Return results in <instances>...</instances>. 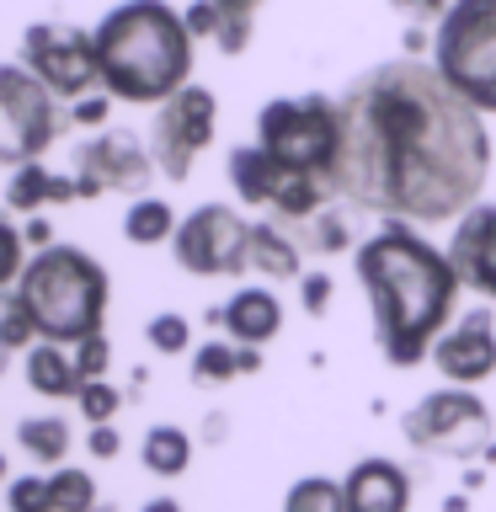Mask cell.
Listing matches in <instances>:
<instances>
[{"label": "cell", "instance_id": "obj_33", "mask_svg": "<svg viewBox=\"0 0 496 512\" xmlns=\"http://www.w3.org/2000/svg\"><path fill=\"white\" fill-rule=\"evenodd\" d=\"M299 304H304V315H326L331 310V272H304L299 278Z\"/></svg>", "mask_w": 496, "mask_h": 512}, {"label": "cell", "instance_id": "obj_5", "mask_svg": "<svg viewBox=\"0 0 496 512\" xmlns=\"http://www.w3.org/2000/svg\"><path fill=\"white\" fill-rule=\"evenodd\" d=\"M256 144L278 160L288 176H320L336 187L342 160V102L336 96H272L256 112Z\"/></svg>", "mask_w": 496, "mask_h": 512}, {"label": "cell", "instance_id": "obj_23", "mask_svg": "<svg viewBox=\"0 0 496 512\" xmlns=\"http://www.w3.org/2000/svg\"><path fill=\"white\" fill-rule=\"evenodd\" d=\"M176 208L166 203V198H150V192H144V198H134L128 203V214H123V240L128 246H166V240L176 235Z\"/></svg>", "mask_w": 496, "mask_h": 512}, {"label": "cell", "instance_id": "obj_25", "mask_svg": "<svg viewBox=\"0 0 496 512\" xmlns=\"http://www.w3.org/2000/svg\"><path fill=\"white\" fill-rule=\"evenodd\" d=\"M283 512H347V491L331 475H299L283 496Z\"/></svg>", "mask_w": 496, "mask_h": 512}, {"label": "cell", "instance_id": "obj_14", "mask_svg": "<svg viewBox=\"0 0 496 512\" xmlns=\"http://www.w3.org/2000/svg\"><path fill=\"white\" fill-rule=\"evenodd\" d=\"M448 256H454L464 288H475L480 299L496 304V203H475L470 214L454 224Z\"/></svg>", "mask_w": 496, "mask_h": 512}, {"label": "cell", "instance_id": "obj_34", "mask_svg": "<svg viewBox=\"0 0 496 512\" xmlns=\"http://www.w3.org/2000/svg\"><path fill=\"white\" fill-rule=\"evenodd\" d=\"M107 112H112V96L107 91H91V96H80V102H70V118L86 123V128H102Z\"/></svg>", "mask_w": 496, "mask_h": 512}, {"label": "cell", "instance_id": "obj_37", "mask_svg": "<svg viewBox=\"0 0 496 512\" xmlns=\"http://www.w3.org/2000/svg\"><path fill=\"white\" fill-rule=\"evenodd\" d=\"M86 448H91V459H118L123 454V438H118V427H112V422H102V427L86 432Z\"/></svg>", "mask_w": 496, "mask_h": 512}, {"label": "cell", "instance_id": "obj_43", "mask_svg": "<svg viewBox=\"0 0 496 512\" xmlns=\"http://www.w3.org/2000/svg\"><path fill=\"white\" fill-rule=\"evenodd\" d=\"M96 512H112V507H107V502H102V507H96Z\"/></svg>", "mask_w": 496, "mask_h": 512}, {"label": "cell", "instance_id": "obj_24", "mask_svg": "<svg viewBox=\"0 0 496 512\" xmlns=\"http://www.w3.org/2000/svg\"><path fill=\"white\" fill-rule=\"evenodd\" d=\"M16 443H22V454L38 459V464H64L75 438H70V422H64V416H22V422H16Z\"/></svg>", "mask_w": 496, "mask_h": 512}, {"label": "cell", "instance_id": "obj_32", "mask_svg": "<svg viewBox=\"0 0 496 512\" xmlns=\"http://www.w3.org/2000/svg\"><path fill=\"white\" fill-rule=\"evenodd\" d=\"M75 352V368H80V379H107V368H112V347H107V331H96V336H86V342H75L70 347Z\"/></svg>", "mask_w": 496, "mask_h": 512}, {"label": "cell", "instance_id": "obj_18", "mask_svg": "<svg viewBox=\"0 0 496 512\" xmlns=\"http://www.w3.org/2000/svg\"><path fill=\"white\" fill-rule=\"evenodd\" d=\"M251 272H262L272 288L304 278V246L283 230L278 219H262L251 230Z\"/></svg>", "mask_w": 496, "mask_h": 512}, {"label": "cell", "instance_id": "obj_26", "mask_svg": "<svg viewBox=\"0 0 496 512\" xmlns=\"http://www.w3.org/2000/svg\"><path fill=\"white\" fill-rule=\"evenodd\" d=\"M214 6H219V32H214L219 54H246L262 0H214Z\"/></svg>", "mask_w": 496, "mask_h": 512}, {"label": "cell", "instance_id": "obj_8", "mask_svg": "<svg viewBox=\"0 0 496 512\" xmlns=\"http://www.w3.org/2000/svg\"><path fill=\"white\" fill-rule=\"evenodd\" d=\"M64 102L22 59L0 64V166H27L59 139Z\"/></svg>", "mask_w": 496, "mask_h": 512}, {"label": "cell", "instance_id": "obj_16", "mask_svg": "<svg viewBox=\"0 0 496 512\" xmlns=\"http://www.w3.org/2000/svg\"><path fill=\"white\" fill-rule=\"evenodd\" d=\"M214 326L230 331V342H246V347H267L272 336L283 331V299H278V288H262V283H251V288H235L230 304H219L214 315Z\"/></svg>", "mask_w": 496, "mask_h": 512}, {"label": "cell", "instance_id": "obj_15", "mask_svg": "<svg viewBox=\"0 0 496 512\" xmlns=\"http://www.w3.org/2000/svg\"><path fill=\"white\" fill-rule=\"evenodd\" d=\"M347 512H411V475L395 459L368 454L342 475Z\"/></svg>", "mask_w": 496, "mask_h": 512}, {"label": "cell", "instance_id": "obj_36", "mask_svg": "<svg viewBox=\"0 0 496 512\" xmlns=\"http://www.w3.org/2000/svg\"><path fill=\"white\" fill-rule=\"evenodd\" d=\"M390 6H395V11H406L416 27H422V22L438 27V22H443V11L454 6V0H390Z\"/></svg>", "mask_w": 496, "mask_h": 512}, {"label": "cell", "instance_id": "obj_12", "mask_svg": "<svg viewBox=\"0 0 496 512\" xmlns=\"http://www.w3.org/2000/svg\"><path fill=\"white\" fill-rule=\"evenodd\" d=\"M150 176H155L150 144L134 139L128 128H102L96 139H86L75 150V187H80V198H102V192L144 198Z\"/></svg>", "mask_w": 496, "mask_h": 512}, {"label": "cell", "instance_id": "obj_40", "mask_svg": "<svg viewBox=\"0 0 496 512\" xmlns=\"http://www.w3.org/2000/svg\"><path fill=\"white\" fill-rule=\"evenodd\" d=\"M443 512H470V496H464V491H459V496H448Z\"/></svg>", "mask_w": 496, "mask_h": 512}, {"label": "cell", "instance_id": "obj_2", "mask_svg": "<svg viewBox=\"0 0 496 512\" xmlns=\"http://www.w3.org/2000/svg\"><path fill=\"white\" fill-rule=\"evenodd\" d=\"M358 283L374 310V342L390 368H422L432 363L438 336L459 320L464 278L454 256L438 251L416 224L379 219L374 235L358 240Z\"/></svg>", "mask_w": 496, "mask_h": 512}, {"label": "cell", "instance_id": "obj_7", "mask_svg": "<svg viewBox=\"0 0 496 512\" xmlns=\"http://www.w3.org/2000/svg\"><path fill=\"white\" fill-rule=\"evenodd\" d=\"M491 406L470 384H443V390L422 395L400 416V438L422 454H448V459H475L491 448Z\"/></svg>", "mask_w": 496, "mask_h": 512}, {"label": "cell", "instance_id": "obj_11", "mask_svg": "<svg viewBox=\"0 0 496 512\" xmlns=\"http://www.w3.org/2000/svg\"><path fill=\"white\" fill-rule=\"evenodd\" d=\"M214 123H219V102L208 86H187L166 96L155 107V123H150V155H155V171L166 182H187L198 155L214 144Z\"/></svg>", "mask_w": 496, "mask_h": 512}, {"label": "cell", "instance_id": "obj_41", "mask_svg": "<svg viewBox=\"0 0 496 512\" xmlns=\"http://www.w3.org/2000/svg\"><path fill=\"white\" fill-rule=\"evenodd\" d=\"M6 363H11V347H6V336H0V374H6Z\"/></svg>", "mask_w": 496, "mask_h": 512}, {"label": "cell", "instance_id": "obj_31", "mask_svg": "<svg viewBox=\"0 0 496 512\" xmlns=\"http://www.w3.org/2000/svg\"><path fill=\"white\" fill-rule=\"evenodd\" d=\"M6 507L11 512H54L48 475H16V480H6Z\"/></svg>", "mask_w": 496, "mask_h": 512}, {"label": "cell", "instance_id": "obj_1", "mask_svg": "<svg viewBox=\"0 0 496 512\" xmlns=\"http://www.w3.org/2000/svg\"><path fill=\"white\" fill-rule=\"evenodd\" d=\"M342 102V160L336 192L374 219L448 224L486 192L491 134L427 59H384L336 96Z\"/></svg>", "mask_w": 496, "mask_h": 512}, {"label": "cell", "instance_id": "obj_35", "mask_svg": "<svg viewBox=\"0 0 496 512\" xmlns=\"http://www.w3.org/2000/svg\"><path fill=\"white\" fill-rule=\"evenodd\" d=\"M187 16V32H192V38H208V43H214V32H219V6H214V0H198V6H187L182 11Z\"/></svg>", "mask_w": 496, "mask_h": 512}, {"label": "cell", "instance_id": "obj_17", "mask_svg": "<svg viewBox=\"0 0 496 512\" xmlns=\"http://www.w3.org/2000/svg\"><path fill=\"white\" fill-rule=\"evenodd\" d=\"M224 176H230L235 198L246 208H272V198H278V187H283V166L262 150V144H240V150H230Z\"/></svg>", "mask_w": 496, "mask_h": 512}, {"label": "cell", "instance_id": "obj_9", "mask_svg": "<svg viewBox=\"0 0 496 512\" xmlns=\"http://www.w3.org/2000/svg\"><path fill=\"white\" fill-rule=\"evenodd\" d=\"M251 230L256 224L230 203H203L176 224L171 256L192 278H240L251 272Z\"/></svg>", "mask_w": 496, "mask_h": 512}, {"label": "cell", "instance_id": "obj_28", "mask_svg": "<svg viewBox=\"0 0 496 512\" xmlns=\"http://www.w3.org/2000/svg\"><path fill=\"white\" fill-rule=\"evenodd\" d=\"M144 342H150L160 358H182L192 347V320L176 315V310H160V315H150V326H144Z\"/></svg>", "mask_w": 496, "mask_h": 512}, {"label": "cell", "instance_id": "obj_27", "mask_svg": "<svg viewBox=\"0 0 496 512\" xmlns=\"http://www.w3.org/2000/svg\"><path fill=\"white\" fill-rule=\"evenodd\" d=\"M48 496H54V512H96V480L91 470H70V464H59L54 475H48Z\"/></svg>", "mask_w": 496, "mask_h": 512}, {"label": "cell", "instance_id": "obj_19", "mask_svg": "<svg viewBox=\"0 0 496 512\" xmlns=\"http://www.w3.org/2000/svg\"><path fill=\"white\" fill-rule=\"evenodd\" d=\"M27 384H32V395H43V400H75L86 390V379H80V368H75V352L64 342H32L27 347Z\"/></svg>", "mask_w": 496, "mask_h": 512}, {"label": "cell", "instance_id": "obj_38", "mask_svg": "<svg viewBox=\"0 0 496 512\" xmlns=\"http://www.w3.org/2000/svg\"><path fill=\"white\" fill-rule=\"evenodd\" d=\"M22 235H27V246H32V251H43V246H54V224H48L43 214H32V219L22 224Z\"/></svg>", "mask_w": 496, "mask_h": 512}, {"label": "cell", "instance_id": "obj_20", "mask_svg": "<svg viewBox=\"0 0 496 512\" xmlns=\"http://www.w3.org/2000/svg\"><path fill=\"white\" fill-rule=\"evenodd\" d=\"M70 198H80L75 176H54L43 160L11 166V182H6V208L11 214H38L43 203H70Z\"/></svg>", "mask_w": 496, "mask_h": 512}, {"label": "cell", "instance_id": "obj_13", "mask_svg": "<svg viewBox=\"0 0 496 512\" xmlns=\"http://www.w3.org/2000/svg\"><path fill=\"white\" fill-rule=\"evenodd\" d=\"M432 368L448 379V384H480L496 374V320L491 310H464L454 326L438 336L432 347Z\"/></svg>", "mask_w": 496, "mask_h": 512}, {"label": "cell", "instance_id": "obj_6", "mask_svg": "<svg viewBox=\"0 0 496 512\" xmlns=\"http://www.w3.org/2000/svg\"><path fill=\"white\" fill-rule=\"evenodd\" d=\"M432 70L470 107L496 112V0H454L432 32Z\"/></svg>", "mask_w": 496, "mask_h": 512}, {"label": "cell", "instance_id": "obj_10", "mask_svg": "<svg viewBox=\"0 0 496 512\" xmlns=\"http://www.w3.org/2000/svg\"><path fill=\"white\" fill-rule=\"evenodd\" d=\"M22 64L43 80L59 102L102 91V64H96V32L75 22H32L22 32Z\"/></svg>", "mask_w": 496, "mask_h": 512}, {"label": "cell", "instance_id": "obj_3", "mask_svg": "<svg viewBox=\"0 0 496 512\" xmlns=\"http://www.w3.org/2000/svg\"><path fill=\"white\" fill-rule=\"evenodd\" d=\"M91 32H96V64H102V91L112 102L160 107L192 80L198 38L187 32V16L171 0H123Z\"/></svg>", "mask_w": 496, "mask_h": 512}, {"label": "cell", "instance_id": "obj_21", "mask_svg": "<svg viewBox=\"0 0 496 512\" xmlns=\"http://www.w3.org/2000/svg\"><path fill=\"white\" fill-rule=\"evenodd\" d=\"M262 368V347H246V342H198L192 347V379L198 384H230V379H246Z\"/></svg>", "mask_w": 496, "mask_h": 512}, {"label": "cell", "instance_id": "obj_39", "mask_svg": "<svg viewBox=\"0 0 496 512\" xmlns=\"http://www.w3.org/2000/svg\"><path fill=\"white\" fill-rule=\"evenodd\" d=\"M139 512H187V507L176 502V496H150V502H144Z\"/></svg>", "mask_w": 496, "mask_h": 512}, {"label": "cell", "instance_id": "obj_22", "mask_svg": "<svg viewBox=\"0 0 496 512\" xmlns=\"http://www.w3.org/2000/svg\"><path fill=\"white\" fill-rule=\"evenodd\" d=\"M139 464L150 475H160V480L187 475V464H192V432L176 427V422H155L150 432H144V443H139Z\"/></svg>", "mask_w": 496, "mask_h": 512}, {"label": "cell", "instance_id": "obj_30", "mask_svg": "<svg viewBox=\"0 0 496 512\" xmlns=\"http://www.w3.org/2000/svg\"><path fill=\"white\" fill-rule=\"evenodd\" d=\"M27 235H22V224H11V219H0V288H11L16 278H22V267H27Z\"/></svg>", "mask_w": 496, "mask_h": 512}, {"label": "cell", "instance_id": "obj_4", "mask_svg": "<svg viewBox=\"0 0 496 512\" xmlns=\"http://www.w3.org/2000/svg\"><path fill=\"white\" fill-rule=\"evenodd\" d=\"M11 299L27 310V320L38 326L43 342H86L107 326V304H112V278L91 251L80 246H54L32 251L22 278L11 283Z\"/></svg>", "mask_w": 496, "mask_h": 512}, {"label": "cell", "instance_id": "obj_29", "mask_svg": "<svg viewBox=\"0 0 496 512\" xmlns=\"http://www.w3.org/2000/svg\"><path fill=\"white\" fill-rule=\"evenodd\" d=\"M75 406H80V416H86V427H102V422H112V416L123 411V390L107 384V379H91L86 390L75 395Z\"/></svg>", "mask_w": 496, "mask_h": 512}, {"label": "cell", "instance_id": "obj_42", "mask_svg": "<svg viewBox=\"0 0 496 512\" xmlns=\"http://www.w3.org/2000/svg\"><path fill=\"white\" fill-rule=\"evenodd\" d=\"M0 486H6V454H0Z\"/></svg>", "mask_w": 496, "mask_h": 512}]
</instances>
